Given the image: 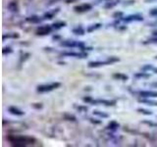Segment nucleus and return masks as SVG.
Masks as SVG:
<instances>
[{
	"label": "nucleus",
	"instance_id": "f257e3e1",
	"mask_svg": "<svg viewBox=\"0 0 157 147\" xmlns=\"http://www.w3.org/2000/svg\"><path fill=\"white\" fill-rule=\"evenodd\" d=\"M8 139L12 142L14 145L17 146H24L26 144H33L36 142L33 137L29 136H22V135H10Z\"/></svg>",
	"mask_w": 157,
	"mask_h": 147
},
{
	"label": "nucleus",
	"instance_id": "f03ea898",
	"mask_svg": "<svg viewBox=\"0 0 157 147\" xmlns=\"http://www.w3.org/2000/svg\"><path fill=\"white\" fill-rule=\"evenodd\" d=\"M59 86H60V83H58V82L51 83V85H40L37 87V91L38 92H46V91L53 90L54 88H57Z\"/></svg>",
	"mask_w": 157,
	"mask_h": 147
},
{
	"label": "nucleus",
	"instance_id": "7ed1b4c3",
	"mask_svg": "<svg viewBox=\"0 0 157 147\" xmlns=\"http://www.w3.org/2000/svg\"><path fill=\"white\" fill-rule=\"evenodd\" d=\"M51 28L48 27V26H42V27H39L36 31L37 34H41V36H44V34H48L49 32H51Z\"/></svg>",
	"mask_w": 157,
	"mask_h": 147
},
{
	"label": "nucleus",
	"instance_id": "20e7f679",
	"mask_svg": "<svg viewBox=\"0 0 157 147\" xmlns=\"http://www.w3.org/2000/svg\"><path fill=\"white\" fill-rule=\"evenodd\" d=\"M74 9H75V11H77V12H86V11H88V10L91 9V5L82 4V5H80V6H76Z\"/></svg>",
	"mask_w": 157,
	"mask_h": 147
},
{
	"label": "nucleus",
	"instance_id": "39448f33",
	"mask_svg": "<svg viewBox=\"0 0 157 147\" xmlns=\"http://www.w3.org/2000/svg\"><path fill=\"white\" fill-rule=\"evenodd\" d=\"M140 94L142 97H157V92L155 91H140Z\"/></svg>",
	"mask_w": 157,
	"mask_h": 147
},
{
	"label": "nucleus",
	"instance_id": "423d86ee",
	"mask_svg": "<svg viewBox=\"0 0 157 147\" xmlns=\"http://www.w3.org/2000/svg\"><path fill=\"white\" fill-rule=\"evenodd\" d=\"M9 112H11L12 114H14V115H18V116H22V115H24V112H22L21 110H19V109H17V108H15V107H10V108H9Z\"/></svg>",
	"mask_w": 157,
	"mask_h": 147
},
{
	"label": "nucleus",
	"instance_id": "0eeeda50",
	"mask_svg": "<svg viewBox=\"0 0 157 147\" xmlns=\"http://www.w3.org/2000/svg\"><path fill=\"white\" fill-rule=\"evenodd\" d=\"M8 8L11 10V11H17V3L15 1L10 2L8 5Z\"/></svg>",
	"mask_w": 157,
	"mask_h": 147
},
{
	"label": "nucleus",
	"instance_id": "6e6552de",
	"mask_svg": "<svg viewBox=\"0 0 157 147\" xmlns=\"http://www.w3.org/2000/svg\"><path fill=\"white\" fill-rule=\"evenodd\" d=\"M114 77H117V78H122V80H127V78H128V77H127V76L121 75V74H116V75H114Z\"/></svg>",
	"mask_w": 157,
	"mask_h": 147
},
{
	"label": "nucleus",
	"instance_id": "1a4fd4ad",
	"mask_svg": "<svg viewBox=\"0 0 157 147\" xmlns=\"http://www.w3.org/2000/svg\"><path fill=\"white\" fill-rule=\"evenodd\" d=\"M28 21L33 22V23H37V22H39V18H37V17H32V18H29Z\"/></svg>",
	"mask_w": 157,
	"mask_h": 147
},
{
	"label": "nucleus",
	"instance_id": "9d476101",
	"mask_svg": "<svg viewBox=\"0 0 157 147\" xmlns=\"http://www.w3.org/2000/svg\"><path fill=\"white\" fill-rule=\"evenodd\" d=\"M65 24H66L65 23H56V24H53V27L56 28H61V27H64Z\"/></svg>",
	"mask_w": 157,
	"mask_h": 147
},
{
	"label": "nucleus",
	"instance_id": "9b49d317",
	"mask_svg": "<svg viewBox=\"0 0 157 147\" xmlns=\"http://www.w3.org/2000/svg\"><path fill=\"white\" fill-rule=\"evenodd\" d=\"M118 126H119V125H118L117 123L112 122L111 124H110L109 126H108V127H109V129H115V127H118Z\"/></svg>",
	"mask_w": 157,
	"mask_h": 147
},
{
	"label": "nucleus",
	"instance_id": "f8f14e48",
	"mask_svg": "<svg viewBox=\"0 0 157 147\" xmlns=\"http://www.w3.org/2000/svg\"><path fill=\"white\" fill-rule=\"evenodd\" d=\"M139 111L140 113H144V114H145V115H151V112L150 111H146V110H144V109H140Z\"/></svg>",
	"mask_w": 157,
	"mask_h": 147
},
{
	"label": "nucleus",
	"instance_id": "ddd939ff",
	"mask_svg": "<svg viewBox=\"0 0 157 147\" xmlns=\"http://www.w3.org/2000/svg\"><path fill=\"white\" fill-rule=\"evenodd\" d=\"M101 26L100 24H95V27H92V28H88V32H91L92 29H95V28H99Z\"/></svg>",
	"mask_w": 157,
	"mask_h": 147
},
{
	"label": "nucleus",
	"instance_id": "4468645a",
	"mask_svg": "<svg viewBox=\"0 0 157 147\" xmlns=\"http://www.w3.org/2000/svg\"><path fill=\"white\" fill-rule=\"evenodd\" d=\"M94 114H95V115H98V116H103V117H105V118L107 117V115H106V114H101V113H98L97 111H95V112H94Z\"/></svg>",
	"mask_w": 157,
	"mask_h": 147
},
{
	"label": "nucleus",
	"instance_id": "2eb2a0df",
	"mask_svg": "<svg viewBox=\"0 0 157 147\" xmlns=\"http://www.w3.org/2000/svg\"><path fill=\"white\" fill-rule=\"evenodd\" d=\"M80 32H81V34H83V31H82V28L80 29ZM74 32H76L77 34H78V29H75V31H74Z\"/></svg>",
	"mask_w": 157,
	"mask_h": 147
},
{
	"label": "nucleus",
	"instance_id": "dca6fc26",
	"mask_svg": "<svg viewBox=\"0 0 157 147\" xmlns=\"http://www.w3.org/2000/svg\"><path fill=\"white\" fill-rule=\"evenodd\" d=\"M151 15H157V9H154V10H152V11L150 12Z\"/></svg>",
	"mask_w": 157,
	"mask_h": 147
},
{
	"label": "nucleus",
	"instance_id": "f3484780",
	"mask_svg": "<svg viewBox=\"0 0 157 147\" xmlns=\"http://www.w3.org/2000/svg\"><path fill=\"white\" fill-rule=\"evenodd\" d=\"M152 85H153V86H157V83H153Z\"/></svg>",
	"mask_w": 157,
	"mask_h": 147
},
{
	"label": "nucleus",
	"instance_id": "a211bd4d",
	"mask_svg": "<svg viewBox=\"0 0 157 147\" xmlns=\"http://www.w3.org/2000/svg\"><path fill=\"white\" fill-rule=\"evenodd\" d=\"M154 71H155V72L157 73V69H155V70H154Z\"/></svg>",
	"mask_w": 157,
	"mask_h": 147
},
{
	"label": "nucleus",
	"instance_id": "6ab92c4d",
	"mask_svg": "<svg viewBox=\"0 0 157 147\" xmlns=\"http://www.w3.org/2000/svg\"><path fill=\"white\" fill-rule=\"evenodd\" d=\"M156 58H157V57H156Z\"/></svg>",
	"mask_w": 157,
	"mask_h": 147
}]
</instances>
